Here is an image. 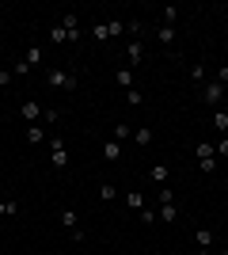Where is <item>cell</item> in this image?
<instances>
[{
    "label": "cell",
    "instance_id": "obj_3",
    "mask_svg": "<svg viewBox=\"0 0 228 255\" xmlns=\"http://www.w3.org/2000/svg\"><path fill=\"white\" fill-rule=\"evenodd\" d=\"M122 31H126L122 19H107V23H95V27H91V38H95V42H107V38H118Z\"/></svg>",
    "mask_w": 228,
    "mask_h": 255
},
{
    "label": "cell",
    "instance_id": "obj_28",
    "mask_svg": "<svg viewBox=\"0 0 228 255\" xmlns=\"http://www.w3.org/2000/svg\"><path fill=\"white\" fill-rule=\"evenodd\" d=\"M42 122H46V126H57V122H61V111H57V107H50V111L42 115Z\"/></svg>",
    "mask_w": 228,
    "mask_h": 255
},
{
    "label": "cell",
    "instance_id": "obj_23",
    "mask_svg": "<svg viewBox=\"0 0 228 255\" xmlns=\"http://www.w3.org/2000/svg\"><path fill=\"white\" fill-rule=\"evenodd\" d=\"M156 213H160V221H167V225H171L175 217H179V210H175V202H171V206H160V210H156Z\"/></svg>",
    "mask_w": 228,
    "mask_h": 255
},
{
    "label": "cell",
    "instance_id": "obj_27",
    "mask_svg": "<svg viewBox=\"0 0 228 255\" xmlns=\"http://www.w3.org/2000/svg\"><path fill=\"white\" fill-rule=\"evenodd\" d=\"M213 149H217V160H228V133L213 141Z\"/></svg>",
    "mask_w": 228,
    "mask_h": 255
},
{
    "label": "cell",
    "instance_id": "obj_1",
    "mask_svg": "<svg viewBox=\"0 0 228 255\" xmlns=\"http://www.w3.org/2000/svg\"><path fill=\"white\" fill-rule=\"evenodd\" d=\"M194 156H198V168L206 171V175H213V171L221 168V160H217V149H213V141H198V145H194Z\"/></svg>",
    "mask_w": 228,
    "mask_h": 255
},
{
    "label": "cell",
    "instance_id": "obj_5",
    "mask_svg": "<svg viewBox=\"0 0 228 255\" xmlns=\"http://www.w3.org/2000/svg\"><path fill=\"white\" fill-rule=\"evenodd\" d=\"M61 27H65L69 31V42H80V38H84V34H80V19H76V11H61Z\"/></svg>",
    "mask_w": 228,
    "mask_h": 255
},
{
    "label": "cell",
    "instance_id": "obj_19",
    "mask_svg": "<svg viewBox=\"0 0 228 255\" xmlns=\"http://www.w3.org/2000/svg\"><path fill=\"white\" fill-rule=\"evenodd\" d=\"M194 240H198V248H213V240H217V236H213V229H198Z\"/></svg>",
    "mask_w": 228,
    "mask_h": 255
},
{
    "label": "cell",
    "instance_id": "obj_13",
    "mask_svg": "<svg viewBox=\"0 0 228 255\" xmlns=\"http://www.w3.org/2000/svg\"><path fill=\"white\" fill-rule=\"evenodd\" d=\"M213 133H217V137H225V133H228V111H225V107L213 111Z\"/></svg>",
    "mask_w": 228,
    "mask_h": 255
},
{
    "label": "cell",
    "instance_id": "obj_18",
    "mask_svg": "<svg viewBox=\"0 0 228 255\" xmlns=\"http://www.w3.org/2000/svg\"><path fill=\"white\" fill-rule=\"evenodd\" d=\"M126 206H130L133 213H141L145 210V194L141 191H130V194H126Z\"/></svg>",
    "mask_w": 228,
    "mask_h": 255
},
{
    "label": "cell",
    "instance_id": "obj_9",
    "mask_svg": "<svg viewBox=\"0 0 228 255\" xmlns=\"http://www.w3.org/2000/svg\"><path fill=\"white\" fill-rule=\"evenodd\" d=\"M23 133H27V141H31V145H42V141H50V129H46V122H31Z\"/></svg>",
    "mask_w": 228,
    "mask_h": 255
},
{
    "label": "cell",
    "instance_id": "obj_34",
    "mask_svg": "<svg viewBox=\"0 0 228 255\" xmlns=\"http://www.w3.org/2000/svg\"><path fill=\"white\" fill-rule=\"evenodd\" d=\"M198 255H217V252H213V248H198Z\"/></svg>",
    "mask_w": 228,
    "mask_h": 255
},
{
    "label": "cell",
    "instance_id": "obj_12",
    "mask_svg": "<svg viewBox=\"0 0 228 255\" xmlns=\"http://www.w3.org/2000/svg\"><path fill=\"white\" fill-rule=\"evenodd\" d=\"M114 84H118L122 92H130V88H133V69H130V65H122V69H114Z\"/></svg>",
    "mask_w": 228,
    "mask_h": 255
},
{
    "label": "cell",
    "instance_id": "obj_24",
    "mask_svg": "<svg viewBox=\"0 0 228 255\" xmlns=\"http://www.w3.org/2000/svg\"><path fill=\"white\" fill-rule=\"evenodd\" d=\"M190 80H194V84H206L209 76H206V65H190Z\"/></svg>",
    "mask_w": 228,
    "mask_h": 255
},
{
    "label": "cell",
    "instance_id": "obj_15",
    "mask_svg": "<svg viewBox=\"0 0 228 255\" xmlns=\"http://www.w3.org/2000/svg\"><path fill=\"white\" fill-rule=\"evenodd\" d=\"M23 65H27V69L42 65V46H38V42H34V46H27V53H23Z\"/></svg>",
    "mask_w": 228,
    "mask_h": 255
},
{
    "label": "cell",
    "instance_id": "obj_10",
    "mask_svg": "<svg viewBox=\"0 0 228 255\" xmlns=\"http://www.w3.org/2000/svg\"><path fill=\"white\" fill-rule=\"evenodd\" d=\"M103 160H107V164H118L122 160V141H114V137L103 141Z\"/></svg>",
    "mask_w": 228,
    "mask_h": 255
},
{
    "label": "cell",
    "instance_id": "obj_8",
    "mask_svg": "<svg viewBox=\"0 0 228 255\" xmlns=\"http://www.w3.org/2000/svg\"><path fill=\"white\" fill-rule=\"evenodd\" d=\"M149 179L156 183V187H167V179H171V164H163V160H160V164H152V168H149Z\"/></svg>",
    "mask_w": 228,
    "mask_h": 255
},
{
    "label": "cell",
    "instance_id": "obj_14",
    "mask_svg": "<svg viewBox=\"0 0 228 255\" xmlns=\"http://www.w3.org/2000/svg\"><path fill=\"white\" fill-rule=\"evenodd\" d=\"M126 61H130V69H133V65H141L145 61V46L141 42H130V46H126Z\"/></svg>",
    "mask_w": 228,
    "mask_h": 255
},
{
    "label": "cell",
    "instance_id": "obj_2",
    "mask_svg": "<svg viewBox=\"0 0 228 255\" xmlns=\"http://www.w3.org/2000/svg\"><path fill=\"white\" fill-rule=\"evenodd\" d=\"M46 84H50V88H61V92H76V84H80V80H76V73L50 69V73H46Z\"/></svg>",
    "mask_w": 228,
    "mask_h": 255
},
{
    "label": "cell",
    "instance_id": "obj_11",
    "mask_svg": "<svg viewBox=\"0 0 228 255\" xmlns=\"http://www.w3.org/2000/svg\"><path fill=\"white\" fill-rule=\"evenodd\" d=\"M19 213V198L15 194H0V217H15Z\"/></svg>",
    "mask_w": 228,
    "mask_h": 255
},
{
    "label": "cell",
    "instance_id": "obj_20",
    "mask_svg": "<svg viewBox=\"0 0 228 255\" xmlns=\"http://www.w3.org/2000/svg\"><path fill=\"white\" fill-rule=\"evenodd\" d=\"M156 38H160L163 46H171L175 42V27H163V23H160V27H156Z\"/></svg>",
    "mask_w": 228,
    "mask_h": 255
},
{
    "label": "cell",
    "instance_id": "obj_30",
    "mask_svg": "<svg viewBox=\"0 0 228 255\" xmlns=\"http://www.w3.org/2000/svg\"><path fill=\"white\" fill-rule=\"evenodd\" d=\"M141 221H145V225H156V221H160V213H156V210H149V206H145V210H141Z\"/></svg>",
    "mask_w": 228,
    "mask_h": 255
},
{
    "label": "cell",
    "instance_id": "obj_6",
    "mask_svg": "<svg viewBox=\"0 0 228 255\" xmlns=\"http://www.w3.org/2000/svg\"><path fill=\"white\" fill-rule=\"evenodd\" d=\"M202 99L217 107L221 99H225V84H217V80H206V84H202Z\"/></svg>",
    "mask_w": 228,
    "mask_h": 255
},
{
    "label": "cell",
    "instance_id": "obj_17",
    "mask_svg": "<svg viewBox=\"0 0 228 255\" xmlns=\"http://www.w3.org/2000/svg\"><path fill=\"white\" fill-rule=\"evenodd\" d=\"M61 225H65L69 233H73V229H80V217H76L73 206H65V210H61Z\"/></svg>",
    "mask_w": 228,
    "mask_h": 255
},
{
    "label": "cell",
    "instance_id": "obj_22",
    "mask_svg": "<svg viewBox=\"0 0 228 255\" xmlns=\"http://www.w3.org/2000/svg\"><path fill=\"white\" fill-rule=\"evenodd\" d=\"M156 198H160V206H171L175 202V191H171V187H156Z\"/></svg>",
    "mask_w": 228,
    "mask_h": 255
},
{
    "label": "cell",
    "instance_id": "obj_33",
    "mask_svg": "<svg viewBox=\"0 0 228 255\" xmlns=\"http://www.w3.org/2000/svg\"><path fill=\"white\" fill-rule=\"evenodd\" d=\"M126 103L137 107V103H141V92H137V88H130V92H126Z\"/></svg>",
    "mask_w": 228,
    "mask_h": 255
},
{
    "label": "cell",
    "instance_id": "obj_35",
    "mask_svg": "<svg viewBox=\"0 0 228 255\" xmlns=\"http://www.w3.org/2000/svg\"><path fill=\"white\" fill-rule=\"evenodd\" d=\"M225 252H228V244H225Z\"/></svg>",
    "mask_w": 228,
    "mask_h": 255
},
{
    "label": "cell",
    "instance_id": "obj_21",
    "mask_svg": "<svg viewBox=\"0 0 228 255\" xmlns=\"http://www.w3.org/2000/svg\"><path fill=\"white\" fill-rule=\"evenodd\" d=\"M133 141H137V145H141V149H145V145H152V129H149V126H141V129H133Z\"/></svg>",
    "mask_w": 228,
    "mask_h": 255
},
{
    "label": "cell",
    "instance_id": "obj_29",
    "mask_svg": "<svg viewBox=\"0 0 228 255\" xmlns=\"http://www.w3.org/2000/svg\"><path fill=\"white\" fill-rule=\"evenodd\" d=\"M160 15H163V27H175V19H179L175 8H160Z\"/></svg>",
    "mask_w": 228,
    "mask_h": 255
},
{
    "label": "cell",
    "instance_id": "obj_26",
    "mask_svg": "<svg viewBox=\"0 0 228 255\" xmlns=\"http://www.w3.org/2000/svg\"><path fill=\"white\" fill-rule=\"evenodd\" d=\"M50 38H54V42H69V31L61 23H54V27H50Z\"/></svg>",
    "mask_w": 228,
    "mask_h": 255
},
{
    "label": "cell",
    "instance_id": "obj_31",
    "mask_svg": "<svg viewBox=\"0 0 228 255\" xmlns=\"http://www.w3.org/2000/svg\"><path fill=\"white\" fill-rule=\"evenodd\" d=\"M209 80H217V84H225V88H228V65H221V69L209 76Z\"/></svg>",
    "mask_w": 228,
    "mask_h": 255
},
{
    "label": "cell",
    "instance_id": "obj_7",
    "mask_svg": "<svg viewBox=\"0 0 228 255\" xmlns=\"http://www.w3.org/2000/svg\"><path fill=\"white\" fill-rule=\"evenodd\" d=\"M19 111H23V122H27V126H31V122H42V115H46V107H42V103H34V99H27Z\"/></svg>",
    "mask_w": 228,
    "mask_h": 255
},
{
    "label": "cell",
    "instance_id": "obj_32",
    "mask_svg": "<svg viewBox=\"0 0 228 255\" xmlns=\"http://www.w3.org/2000/svg\"><path fill=\"white\" fill-rule=\"evenodd\" d=\"M11 80H15V73H11V69H0V88H8Z\"/></svg>",
    "mask_w": 228,
    "mask_h": 255
},
{
    "label": "cell",
    "instance_id": "obj_4",
    "mask_svg": "<svg viewBox=\"0 0 228 255\" xmlns=\"http://www.w3.org/2000/svg\"><path fill=\"white\" fill-rule=\"evenodd\" d=\"M50 152H54V168L65 171L69 168V149H65V141L57 137V133H50Z\"/></svg>",
    "mask_w": 228,
    "mask_h": 255
},
{
    "label": "cell",
    "instance_id": "obj_16",
    "mask_svg": "<svg viewBox=\"0 0 228 255\" xmlns=\"http://www.w3.org/2000/svg\"><path fill=\"white\" fill-rule=\"evenodd\" d=\"M110 137H114V141H122V145H126V141H133V129L126 126V122H114V129H110Z\"/></svg>",
    "mask_w": 228,
    "mask_h": 255
},
{
    "label": "cell",
    "instance_id": "obj_25",
    "mask_svg": "<svg viewBox=\"0 0 228 255\" xmlns=\"http://www.w3.org/2000/svg\"><path fill=\"white\" fill-rule=\"evenodd\" d=\"M114 187H110V183H99V202H114Z\"/></svg>",
    "mask_w": 228,
    "mask_h": 255
}]
</instances>
